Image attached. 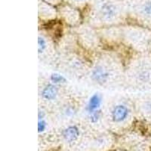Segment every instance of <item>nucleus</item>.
Instances as JSON below:
<instances>
[{"label": "nucleus", "instance_id": "nucleus-10", "mask_svg": "<svg viewBox=\"0 0 151 151\" xmlns=\"http://www.w3.org/2000/svg\"><path fill=\"white\" fill-rule=\"evenodd\" d=\"M144 12H146L147 14H151V2L146 4L145 7H144Z\"/></svg>", "mask_w": 151, "mask_h": 151}, {"label": "nucleus", "instance_id": "nucleus-7", "mask_svg": "<svg viewBox=\"0 0 151 151\" xmlns=\"http://www.w3.org/2000/svg\"><path fill=\"white\" fill-rule=\"evenodd\" d=\"M38 49H39V53H42L44 52V50L46 48V42L42 37L38 38Z\"/></svg>", "mask_w": 151, "mask_h": 151}, {"label": "nucleus", "instance_id": "nucleus-1", "mask_svg": "<svg viewBox=\"0 0 151 151\" xmlns=\"http://www.w3.org/2000/svg\"><path fill=\"white\" fill-rule=\"evenodd\" d=\"M129 115V109L124 105H117L112 111V118L116 122H122Z\"/></svg>", "mask_w": 151, "mask_h": 151}, {"label": "nucleus", "instance_id": "nucleus-5", "mask_svg": "<svg viewBox=\"0 0 151 151\" xmlns=\"http://www.w3.org/2000/svg\"><path fill=\"white\" fill-rule=\"evenodd\" d=\"M101 104V98L98 94H94L91 97L87 105V110L89 113L96 111L100 107Z\"/></svg>", "mask_w": 151, "mask_h": 151}, {"label": "nucleus", "instance_id": "nucleus-2", "mask_svg": "<svg viewBox=\"0 0 151 151\" xmlns=\"http://www.w3.org/2000/svg\"><path fill=\"white\" fill-rule=\"evenodd\" d=\"M108 77V72L101 66H98L95 67L91 73V78L93 80H94L98 83H101V84L106 83Z\"/></svg>", "mask_w": 151, "mask_h": 151}, {"label": "nucleus", "instance_id": "nucleus-4", "mask_svg": "<svg viewBox=\"0 0 151 151\" xmlns=\"http://www.w3.org/2000/svg\"><path fill=\"white\" fill-rule=\"evenodd\" d=\"M79 135V129L76 126H70L67 128L63 132V136L64 139L68 142H72L77 139Z\"/></svg>", "mask_w": 151, "mask_h": 151}, {"label": "nucleus", "instance_id": "nucleus-9", "mask_svg": "<svg viewBox=\"0 0 151 151\" xmlns=\"http://www.w3.org/2000/svg\"><path fill=\"white\" fill-rule=\"evenodd\" d=\"M45 128H46V122L43 119H40L39 121V124H38V130H39V132H42L45 130Z\"/></svg>", "mask_w": 151, "mask_h": 151}, {"label": "nucleus", "instance_id": "nucleus-6", "mask_svg": "<svg viewBox=\"0 0 151 151\" xmlns=\"http://www.w3.org/2000/svg\"><path fill=\"white\" fill-rule=\"evenodd\" d=\"M51 81L55 84H60V83H65L67 82L65 78L62 75L58 73H53L51 76Z\"/></svg>", "mask_w": 151, "mask_h": 151}, {"label": "nucleus", "instance_id": "nucleus-3", "mask_svg": "<svg viewBox=\"0 0 151 151\" xmlns=\"http://www.w3.org/2000/svg\"><path fill=\"white\" fill-rule=\"evenodd\" d=\"M58 89L55 85L49 84L47 85L42 91V96L43 98L48 100V101H52L54 100L58 95Z\"/></svg>", "mask_w": 151, "mask_h": 151}, {"label": "nucleus", "instance_id": "nucleus-8", "mask_svg": "<svg viewBox=\"0 0 151 151\" xmlns=\"http://www.w3.org/2000/svg\"><path fill=\"white\" fill-rule=\"evenodd\" d=\"M101 117V110H96L90 113V121L91 122H97Z\"/></svg>", "mask_w": 151, "mask_h": 151}]
</instances>
